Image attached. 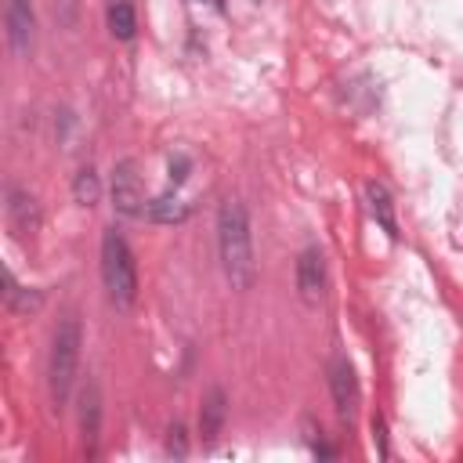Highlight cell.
I'll return each instance as SVG.
<instances>
[{"instance_id":"1","label":"cell","mask_w":463,"mask_h":463,"mask_svg":"<svg viewBox=\"0 0 463 463\" xmlns=\"http://www.w3.org/2000/svg\"><path fill=\"white\" fill-rule=\"evenodd\" d=\"M217 253L228 282L235 289H250L257 275L253 260V235H250V213L239 199H224L217 210Z\"/></svg>"},{"instance_id":"2","label":"cell","mask_w":463,"mask_h":463,"mask_svg":"<svg viewBox=\"0 0 463 463\" xmlns=\"http://www.w3.org/2000/svg\"><path fill=\"white\" fill-rule=\"evenodd\" d=\"M80 347H83V326L76 315H65L54 329L51 358H47V391L54 409H65L72 398L76 373H80Z\"/></svg>"},{"instance_id":"3","label":"cell","mask_w":463,"mask_h":463,"mask_svg":"<svg viewBox=\"0 0 463 463\" xmlns=\"http://www.w3.org/2000/svg\"><path fill=\"white\" fill-rule=\"evenodd\" d=\"M101 282H105L109 300L119 311L134 307V300H137V260H134L130 242L116 228H109L101 235Z\"/></svg>"},{"instance_id":"4","label":"cell","mask_w":463,"mask_h":463,"mask_svg":"<svg viewBox=\"0 0 463 463\" xmlns=\"http://www.w3.org/2000/svg\"><path fill=\"white\" fill-rule=\"evenodd\" d=\"M112 206L119 217H141L148 213V203H145V192H141V174H137V163L134 159H119L116 170H112Z\"/></svg>"},{"instance_id":"5","label":"cell","mask_w":463,"mask_h":463,"mask_svg":"<svg viewBox=\"0 0 463 463\" xmlns=\"http://www.w3.org/2000/svg\"><path fill=\"white\" fill-rule=\"evenodd\" d=\"M329 394H333L336 416L351 423L354 412H358V405H362V387H358L354 365L347 358H333V365H329Z\"/></svg>"},{"instance_id":"6","label":"cell","mask_w":463,"mask_h":463,"mask_svg":"<svg viewBox=\"0 0 463 463\" xmlns=\"http://www.w3.org/2000/svg\"><path fill=\"white\" fill-rule=\"evenodd\" d=\"M4 25H7V43L18 58H29L33 40H36V14L33 0H4Z\"/></svg>"},{"instance_id":"7","label":"cell","mask_w":463,"mask_h":463,"mask_svg":"<svg viewBox=\"0 0 463 463\" xmlns=\"http://www.w3.org/2000/svg\"><path fill=\"white\" fill-rule=\"evenodd\" d=\"M297 293L307 307H318L326 297V257L318 246H307L297 257Z\"/></svg>"},{"instance_id":"8","label":"cell","mask_w":463,"mask_h":463,"mask_svg":"<svg viewBox=\"0 0 463 463\" xmlns=\"http://www.w3.org/2000/svg\"><path fill=\"white\" fill-rule=\"evenodd\" d=\"M80 434H83V452L87 456H98V438H101V387L90 376L80 387Z\"/></svg>"},{"instance_id":"9","label":"cell","mask_w":463,"mask_h":463,"mask_svg":"<svg viewBox=\"0 0 463 463\" xmlns=\"http://www.w3.org/2000/svg\"><path fill=\"white\" fill-rule=\"evenodd\" d=\"M7 224L18 239H33L40 232V203L25 188L7 192Z\"/></svg>"},{"instance_id":"10","label":"cell","mask_w":463,"mask_h":463,"mask_svg":"<svg viewBox=\"0 0 463 463\" xmlns=\"http://www.w3.org/2000/svg\"><path fill=\"white\" fill-rule=\"evenodd\" d=\"M224 420H228V394L221 387H210V394L203 398V409H199V438H203V445L217 441V434L224 430Z\"/></svg>"},{"instance_id":"11","label":"cell","mask_w":463,"mask_h":463,"mask_svg":"<svg viewBox=\"0 0 463 463\" xmlns=\"http://www.w3.org/2000/svg\"><path fill=\"white\" fill-rule=\"evenodd\" d=\"M365 203H369V213L376 217V224H380L391 239H398L394 199H391V192H387V184H383V181H369V184H365Z\"/></svg>"},{"instance_id":"12","label":"cell","mask_w":463,"mask_h":463,"mask_svg":"<svg viewBox=\"0 0 463 463\" xmlns=\"http://www.w3.org/2000/svg\"><path fill=\"white\" fill-rule=\"evenodd\" d=\"M105 22H109V33H112L116 40H123V43L134 40V33H137V11H134L130 0H109Z\"/></svg>"},{"instance_id":"13","label":"cell","mask_w":463,"mask_h":463,"mask_svg":"<svg viewBox=\"0 0 463 463\" xmlns=\"http://www.w3.org/2000/svg\"><path fill=\"white\" fill-rule=\"evenodd\" d=\"M4 300H7V311H14V315H29V311H40L43 293H40V289H25V286H18L14 275L7 271V275H4Z\"/></svg>"},{"instance_id":"14","label":"cell","mask_w":463,"mask_h":463,"mask_svg":"<svg viewBox=\"0 0 463 463\" xmlns=\"http://www.w3.org/2000/svg\"><path fill=\"white\" fill-rule=\"evenodd\" d=\"M188 210H192V206H188L177 192H163V195H156V199L148 203V217L159 221V224H177V221L188 217Z\"/></svg>"},{"instance_id":"15","label":"cell","mask_w":463,"mask_h":463,"mask_svg":"<svg viewBox=\"0 0 463 463\" xmlns=\"http://www.w3.org/2000/svg\"><path fill=\"white\" fill-rule=\"evenodd\" d=\"M98 195H101V181H98L94 166H83V170L76 174V181H72V199H76L80 206H94Z\"/></svg>"},{"instance_id":"16","label":"cell","mask_w":463,"mask_h":463,"mask_svg":"<svg viewBox=\"0 0 463 463\" xmlns=\"http://www.w3.org/2000/svg\"><path fill=\"white\" fill-rule=\"evenodd\" d=\"M166 452L174 459H184L188 456V430H184V423H170V430H166Z\"/></svg>"},{"instance_id":"17","label":"cell","mask_w":463,"mask_h":463,"mask_svg":"<svg viewBox=\"0 0 463 463\" xmlns=\"http://www.w3.org/2000/svg\"><path fill=\"white\" fill-rule=\"evenodd\" d=\"M373 441H376V452L387 459V456H391V449H387V427H383V416H380V412L373 416Z\"/></svg>"},{"instance_id":"18","label":"cell","mask_w":463,"mask_h":463,"mask_svg":"<svg viewBox=\"0 0 463 463\" xmlns=\"http://www.w3.org/2000/svg\"><path fill=\"white\" fill-rule=\"evenodd\" d=\"M188 166H192V159H188V156H174V159H170V184H174V188L188 177Z\"/></svg>"}]
</instances>
